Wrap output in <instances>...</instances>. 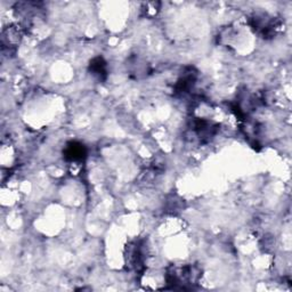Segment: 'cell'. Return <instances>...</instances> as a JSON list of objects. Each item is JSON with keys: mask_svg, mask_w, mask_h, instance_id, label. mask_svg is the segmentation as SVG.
Returning <instances> with one entry per match:
<instances>
[{"mask_svg": "<svg viewBox=\"0 0 292 292\" xmlns=\"http://www.w3.org/2000/svg\"><path fill=\"white\" fill-rule=\"evenodd\" d=\"M92 74L95 75L98 79H104L106 77V62L102 57H96L91 62L89 65Z\"/></svg>", "mask_w": 292, "mask_h": 292, "instance_id": "7a4b0ae2", "label": "cell"}, {"mask_svg": "<svg viewBox=\"0 0 292 292\" xmlns=\"http://www.w3.org/2000/svg\"><path fill=\"white\" fill-rule=\"evenodd\" d=\"M86 156V147L82 144L72 142L67 144L64 150V158L69 161H81Z\"/></svg>", "mask_w": 292, "mask_h": 292, "instance_id": "6da1fadb", "label": "cell"}]
</instances>
